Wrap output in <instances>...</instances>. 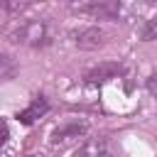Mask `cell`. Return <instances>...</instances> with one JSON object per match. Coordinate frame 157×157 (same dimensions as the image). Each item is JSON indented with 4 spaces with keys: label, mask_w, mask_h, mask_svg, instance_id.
I'll use <instances>...</instances> for the list:
<instances>
[{
    "label": "cell",
    "mask_w": 157,
    "mask_h": 157,
    "mask_svg": "<svg viewBox=\"0 0 157 157\" xmlns=\"http://www.w3.org/2000/svg\"><path fill=\"white\" fill-rule=\"evenodd\" d=\"M12 39L27 47H44L52 42V27L47 20H25L12 29Z\"/></svg>",
    "instance_id": "6da1fadb"
},
{
    "label": "cell",
    "mask_w": 157,
    "mask_h": 157,
    "mask_svg": "<svg viewBox=\"0 0 157 157\" xmlns=\"http://www.w3.org/2000/svg\"><path fill=\"white\" fill-rule=\"evenodd\" d=\"M105 39H108V32L101 27H83L74 34V42L78 49H98L105 44Z\"/></svg>",
    "instance_id": "7a4b0ae2"
},
{
    "label": "cell",
    "mask_w": 157,
    "mask_h": 157,
    "mask_svg": "<svg viewBox=\"0 0 157 157\" xmlns=\"http://www.w3.org/2000/svg\"><path fill=\"white\" fill-rule=\"evenodd\" d=\"M120 71H123L120 64H98L96 69H91V71L86 74V81H88V83H103V81H108V78H115Z\"/></svg>",
    "instance_id": "3957f363"
},
{
    "label": "cell",
    "mask_w": 157,
    "mask_h": 157,
    "mask_svg": "<svg viewBox=\"0 0 157 157\" xmlns=\"http://www.w3.org/2000/svg\"><path fill=\"white\" fill-rule=\"evenodd\" d=\"M49 110V103H47V98H42V96H37L17 118H20V123H25V125H29V123H34L37 118H42L44 113Z\"/></svg>",
    "instance_id": "277c9868"
},
{
    "label": "cell",
    "mask_w": 157,
    "mask_h": 157,
    "mask_svg": "<svg viewBox=\"0 0 157 157\" xmlns=\"http://www.w3.org/2000/svg\"><path fill=\"white\" fill-rule=\"evenodd\" d=\"M71 157H105V140L91 137V140H86Z\"/></svg>",
    "instance_id": "5b68a950"
},
{
    "label": "cell",
    "mask_w": 157,
    "mask_h": 157,
    "mask_svg": "<svg viewBox=\"0 0 157 157\" xmlns=\"http://www.w3.org/2000/svg\"><path fill=\"white\" fill-rule=\"evenodd\" d=\"M83 130H86V125H78V123L61 125V128H56V130H54V137H52V142H54V145H59V142H66V140H71V137H78Z\"/></svg>",
    "instance_id": "8992f818"
},
{
    "label": "cell",
    "mask_w": 157,
    "mask_h": 157,
    "mask_svg": "<svg viewBox=\"0 0 157 157\" xmlns=\"http://www.w3.org/2000/svg\"><path fill=\"white\" fill-rule=\"evenodd\" d=\"M142 37H145V39H150V42H157V15H152V17L145 22Z\"/></svg>",
    "instance_id": "52a82bcc"
},
{
    "label": "cell",
    "mask_w": 157,
    "mask_h": 157,
    "mask_svg": "<svg viewBox=\"0 0 157 157\" xmlns=\"http://www.w3.org/2000/svg\"><path fill=\"white\" fill-rule=\"evenodd\" d=\"M147 91H150V93L157 98V71H155V74L147 78Z\"/></svg>",
    "instance_id": "ba28073f"
}]
</instances>
